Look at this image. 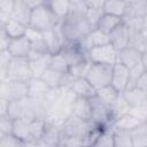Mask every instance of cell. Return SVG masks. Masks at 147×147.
<instances>
[{
    "instance_id": "30bf717a",
    "label": "cell",
    "mask_w": 147,
    "mask_h": 147,
    "mask_svg": "<svg viewBox=\"0 0 147 147\" xmlns=\"http://www.w3.org/2000/svg\"><path fill=\"white\" fill-rule=\"evenodd\" d=\"M130 41H131V30L127 23L124 22L123 20V22L109 33V44L117 52H119L126 48L127 46H130Z\"/></svg>"
},
{
    "instance_id": "d590c367",
    "label": "cell",
    "mask_w": 147,
    "mask_h": 147,
    "mask_svg": "<svg viewBox=\"0 0 147 147\" xmlns=\"http://www.w3.org/2000/svg\"><path fill=\"white\" fill-rule=\"evenodd\" d=\"M49 68L53 70H56L59 72H62V74H67L69 71V65H68V63H67V61H65V59L61 52L52 55Z\"/></svg>"
},
{
    "instance_id": "8d00e7d4",
    "label": "cell",
    "mask_w": 147,
    "mask_h": 147,
    "mask_svg": "<svg viewBox=\"0 0 147 147\" xmlns=\"http://www.w3.org/2000/svg\"><path fill=\"white\" fill-rule=\"evenodd\" d=\"M130 46L144 54L145 52H147V37H145L141 32H131Z\"/></svg>"
},
{
    "instance_id": "277c9868",
    "label": "cell",
    "mask_w": 147,
    "mask_h": 147,
    "mask_svg": "<svg viewBox=\"0 0 147 147\" xmlns=\"http://www.w3.org/2000/svg\"><path fill=\"white\" fill-rule=\"evenodd\" d=\"M90 105H91L92 123L103 130L113 129L115 118L111 109L108 106H106L96 95L90 99Z\"/></svg>"
},
{
    "instance_id": "5b68a950",
    "label": "cell",
    "mask_w": 147,
    "mask_h": 147,
    "mask_svg": "<svg viewBox=\"0 0 147 147\" xmlns=\"http://www.w3.org/2000/svg\"><path fill=\"white\" fill-rule=\"evenodd\" d=\"M7 115L11 117L14 121H25V122H32L37 121V113L33 105V101L30 96L9 102Z\"/></svg>"
},
{
    "instance_id": "3957f363",
    "label": "cell",
    "mask_w": 147,
    "mask_h": 147,
    "mask_svg": "<svg viewBox=\"0 0 147 147\" xmlns=\"http://www.w3.org/2000/svg\"><path fill=\"white\" fill-rule=\"evenodd\" d=\"M44 129H45V121L37 119L32 122H25L18 119L14 122L13 134H15L23 142L34 141L41 139Z\"/></svg>"
},
{
    "instance_id": "ee69618b",
    "label": "cell",
    "mask_w": 147,
    "mask_h": 147,
    "mask_svg": "<svg viewBox=\"0 0 147 147\" xmlns=\"http://www.w3.org/2000/svg\"><path fill=\"white\" fill-rule=\"evenodd\" d=\"M8 106H9V101L8 100L0 99V116L1 115H7Z\"/></svg>"
},
{
    "instance_id": "603a6c76",
    "label": "cell",
    "mask_w": 147,
    "mask_h": 147,
    "mask_svg": "<svg viewBox=\"0 0 147 147\" xmlns=\"http://www.w3.org/2000/svg\"><path fill=\"white\" fill-rule=\"evenodd\" d=\"M28 28H29V26L24 25L23 23L16 21V20L10 18L9 22H8L3 28H1V29L7 33V36H8L10 39H17V38L24 37V36L26 34Z\"/></svg>"
},
{
    "instance_id": "7bdbcfd3",
    "label": "cell",
    "mask_w": 147,
    "mask_h": 147,
    "mask_svg": "<svg viewBox=\"0 0 147 147\" xmlns=\"http://www.w3.org/2000/svg\"><path fill=\"white\" fill-rule=\"evenodd\" d=\"M23 147H51V146H48V145L45 144L41 139H39V140H34V141H28V142H24Z\"/></svg>"
},
{
    "instance_id": "484cf974",
    "label": "cell",
    "mask_w": 147,
    "mask_h": 147,
    "mask_svg": "<svg viewBox=\"0 0 147 147\" xmlns=\"http://www.w3.org/2000/svg\"><path fill=\"white\" fill-rule=\"evenodd\" d=\"M46 3L60 21H63L68 16L69 10H70V1H68V0H51V1H46Z\"/></svg>"
},
{
    "instance_id": "4fadbf2b",
    "label": "cell",
    "mask_w": 147,
    "mask_h": 147,
    "mask_svg": "<svg viewBox=\"0 0 147 147\" xmlns=\"http://www.w3.org/2000/svg\"><path fill=\"white\" fill-rule=\"evenodd\" d=\"M30 51H31V42L26 36L17 39H11L8 48V52L11 55V57H16V59H28Z\"/></svg>"
},
{
    "instance_id": "5bb4252c",
    "label": "cell",
    "mask_w": 147,
    "mask_h": 147,
    "mask_svg": "<svg viewBox=\"0 0 147 147\" xmlns=\"http://www.w3.org/2000/svg\"><path fill=\"white\" fill-rule=\"evenodd\" d=\"M142 53H140L138 49L133 48L132 46H127L126 48L118 52V62L125 65L129 70L141 64Z\"/></svg>"
},
{
    "instance_id": "44dd1931",
    "label": "cell",
    "mask_w": 147,
    "mask_h": 147,
    "mask_svg": "<svg viewBox=\"0 0 147 147\" xmlns=\"http://www.w3.org/2000/svg\"><path fill=\"white\" fill-rule=\"evenodd\" d=\"M51 59H52V54H47V55H44L36 60L29 61L32 78H41L44 72L49 68Z\"/></svg>"
},
{
    "instance_id": "8992f818",
    "label": "cell",
    "mask_w": 147,
    "mask_h": 147,
    "mask_svg": "<svg viewBox=\"0 0 147 147\" xmlns=\"http://www.w3.org/2000/svg\"><path fill=\"white\" fill-rule=\"evenodd\" d=\"M113 67L109 64H101V63H92L86 79L90 84L95 88H102L106 86L111 85V76H113Z\"/></svg>"
},
{
    "instance_id": "74e56055",
    "label": "cell",
    "mask_w": 147,
    "mask_h": 147,
    "mask_svg": "<svg viewBox=\"0 0 147 147\" xmlns=\"http://www.w3.org/2000/svg\"><path fill=\"white\" fill-rule=\"evenodd\" d=\"M24 142L15 134H0V147H23Z\"/></svg>"
},
{
    "instance_id": "6da1fadb",
    "label": "cell",
    "mask_w": 147,
    "mask_h": 147,
    "mask_svg": "<svg viewBox=\"0 0 147 147\" xmlns=\"http://www.w3.org/2000/svg\"><path fill=\"white\" fill-rule=\"evenodd\" d=\"M87 7L85 1H70L68 16L61 21L60 28L65 44H80L86 36L94 29L86 16Z\"/></svg>"
},
{
    "instance_id": "7c38bea8",
    "label": "cell",
    "mask_w": 147,
    "mask_h": 147,
    "mask_svg": "<svg viewBox=\"0 0 147 147\" xmlns=\"http://www.w3.org/2000/svg\"><path fill=\"white\" fill-rule=\"evenodd\" d=\"M129 79H130V70L119 62L114 64L113 76H111V86L119 93H123L126 91L129 86Z\"/></svg>"
},
{
    "instance_id": "f6af8a7d",
    "label": "cell",
    "mask_w": 147,
    "mask_h": 147,
    "mask_svg": "<svg viewBox=\"0 0 147 147\" xmlns=\"http://www.w3.org/2000/svg\"><path fill=\"white\" fill-rule=\"evenodd\" d=\"M140 32L145 37H147V15H145L141 20V30H140Z\"/></svg>"
},
{
    "instance_id": "7a4b0ae2",
    "label": "cell",
    "mask_w": 147,
    "mask_h": 147,
    "mask_svg": "<svg viewBox=\"0 0 147 147\" xmlns=\"http://www.w3.org/2000/svg\"><path fill=\"white\" fill-rule=\"evenodd\" d=\"M61 21L54 15L46 1H42L39 6L32 9L29 28H32L40 32H47L53 30Z\"/></svg>"
},
{
    "instance_id": "ffe728a7",
    "label": "cell",
    "mask_w": 147,
    "mask_h": 147,
    "mask_svg": "<svg viewBox=\"0 0 147 147\" xmlns=\"http://www.w3.org/2000/svg\"><path fill=\"white\" fill-rule=\"evenodd\" d=\"M122 22H123V18H122V17L114 16V15H109V14H103V15L100 17V20H99V22H98L95 29H98V30H100L101 32H103V33H106V34L109 36V33H110L114 29H116Z\"/></svg>"
},
{
    "instance_id": "4dcf8cb0",
    "label": "cell",
    "mask_w": 147,
    "mask_h": 147,
    "mask_svg": "<svg viewBox=\"0 0 147 147\" xmlns=\"http://www.w3.org/2000/svg\"><path fill=\"white\" fill-rule=\"evenodd\" d=\"M131 109H132V107L129 105L127 100L125 99L124 93H119V95H118V98H117L114 107L111 108V111H113V115H114L115 121L117 118H119L121 116H123L125 114H129L131 111Z\"/></svg>"
},
{
    "instance_id": "e575fe53",
    "label": "cell",
    "mask_w": 147,
    "mask_h": 147,
    "mask_svg": "<svg viewBox=\"0 0 147 147\" xmlns=\"http://www.w3.org/2000/svg\"><path fill=\"white\" fill-rule=\"evenodd\" d=\"M91 147H114V129L103 130Z\"/></svg>"
},
{
    "instance_id": "bcb514c9",
    "label": "cell",
    "mask_w": 147,
    "mask_h": 147,
    "mask_svg": "<svg viewBox=\"0 0 147 147\" xmlns=\"http://www.w3.org/2000/svg\"><path fill=\"white\" fill-rule=\"evenodd\" d=\"M141 64L144 67V70L147 72V52H145L142 54V59H141Z\"/></svg>"
},
{
    "instance_id": "836d02e7",
    "label": "cell",
    "mask_w": 147,
    "mask_h": 147,
    "mask_svg": "<svg viewBox=\"0 0 147 147\" xmlns=\"http://www.w3.org/2000/svg\"><path fill=\"white\" fill-rule=\"evenodd\" d=\"M91 65H92V62L88 59H86L85 61L71 67L69 69L68 74L75 79H77V78H86V75H87Z\"/></svg>"
},
{
    "instance_id": "52a82bcc",
    "label": "cell",
    "mask_w": 147,
    "mask_h": 147,
    "mask_svg": "<svg viewBox=\"0 0 147 147\" xmlns=\"http://www.w3.org/2000/svg\"><path fill=\"white\" fill-rule=\"evenodd\" d=\"M29 96V85L26 82L16 80H5L1 82L0 87V99L11 101L22 100Z\"/></svg>"
},
{
    "instance_id": "e0dca14e",
    "label": "cell",
    "mask_w": 147,
    "mask_h": 147,
    "mask_svg": "<svg viewBox=\"0 0 147 147\" xmlns=\"http://www.w3.org/2000/svg\"><path fill=\"white\" fill-rule=\"evenodd\" d=\"M61 126L59 124H52L45 122V129L41 136V140L51 147H59L61 141Z\"/></svg>"
},
{
    "instance_id": "b9f144b4",
    "label": "cell",
    "mask_w": 147,
    "mask_h": 147,
    "mask_svg": "<svg viewBox=\"0 0 147 147\" xmlns=\"http://www.w3.org/2000/svg\"><path fill=\"white\" fill-rule=\"evenodd\" d=\"M136 87L139 88V90H142V91L147 92V72H146V71H145V72L139 77V79L137 80Z\"/></svg>"
},
{
    "instance_id": "f1b7e54d",
    "label": "cell",
    "mask_w": 147,
    "mask_h": 147,
    "mask_svg": "<svg viewBox=\"0 0 147 147\" xmlns=\"http://www.w3.org/2000/svg\"><path fill=\"white\" fill-rule=\"evenodd\" d=\"M127 8V1H105L103 3V13L118 16V17H124Z\"/></svg>"
},
{
    "instance_id": "d6986e66",
    "label": "cell",
    "mask_w": 147,
    "mask_h": 147,
    "mask_svg": "<svg viewBox=\"0 0 147 147\" xmlns=\"http://www.w3.org/2000/svg\"><path fill=\"white\" fill-rule=\"evenodd\" d=\"M72 116L83 119L85 122H92V116H91V105H90V99L85 98H77L74 106H72Z\"/></svg>"
},
{
    "instance_id": "4316f807",
    "label": "cell",
    "mask_w": 147,
    "mask_h": 147,
    "mask_svg": "<svg viewBox=\"0 0 147 147\" xmlns=\"http://www.w3.org/2000/svg\"><path fill=\"white\" fill-rule=\"evenodd\" d=\"M28 85H29V96L31 98L44 96L52 90L41 78H31L28 82Z\"/></svg>"
},
{
    "instance_id": "ba28073f",
    "label": "cell",
    "mask_w": 147,
    "mask_h": 147,
    "mask_svg": "<svg viewBox=\"0 0 147 147\" xmlns=\"http://www.w3.org/2000/svg\"><path fill=\"white\" fill-rule=\"evenodd\" d=\"M32 78L30 70L29 59H16L11 57L9 65L6 70V80L16 82H29Z\"/></svg>"
},
{
    "instance_id": "ac0fdd59",
    "label": "cell",
    "mask_w": 147,
    "mask_h": 147,
    "mask_svg": "<svg viewBox=\"0 0 147 147\" xmlns=\"http://www.w3.org/2000/svg\"><path fill=\"white\" fill-rule=\"evenodd\" d=\"M70 88L79 98L91 99V98L95 96V94H96V90L90 84V82L86 78H77V79H75L71 83Z\"/></svg>"
},
{
    "instance_id": "1f68e13d",
    "label": "cell",
    "mask_w": 147,
    "mask_h": 147,
    "mask_svg": "<svg viewBox=\"0 0 147 147\" xmlns=\"http://www.w3.org/2000/svg\"><path fill=\"white\" fill-rule=\"evenodd\" d=\"M15 0H1L0 1V28H3L11 18Z\"/></svg>"
},
{
    "instance_id": "9a60e30c",
    "label": "cell",
    "mask_w": 147,
    "mask_h": 147,
    "mask_svg": "<svg viewBox=\"0 0 147 147\" xmlns=\"http://www.w3.org/2000/svg\"><path fill=\"white\" fill-rule=\"evenodd\" d=\"M31 13H32V8L29 5L28 0H15L14 10H13V15H11L13 20H16V21L23 23L24 25L29 26Z\"/></svg>"
},
{
    "instance_id": "ab89813d",
    "label": "cell",
    "mask_w": 147,
    "mask_h": 147,
    "mask_svg": "<svg viewBox=\"0 0 147 147\" xmlns=\"http://www.w3.org/2000/svg\"><path fill=\"white\" fill-rule=\"evenodd\" d=\"M144 72H145V70H144L142 64H139V65H137V67L130 69V79H129V86H127L126 90L136 87L137 80L139 79V77H140Z\"/></svg>"
},
{
    "instance_id": "9c48e42d",
    "label": "cell",
    "mask_w": 147,
    "mask_h": 147,
    "mask_svg": "<svg viewBox=\"0 0 147 147\" xmlns=\"http://www.w3.org/2000/svg\"><path fill=\"white\" fill-rule=\"evenodd\" d=\"M87 57L92 63L114 65L118 62V52L110 45H105L87 51Z\"/></svg>"
},
{
    "instance_id": "f546056e",
    "label": "cell",
    "mask_w": 147,
    "mask_h": 147,
    "mask_svg": "<svg viewBox=\"0 0 147 147\" xmlns=\"http://www.w3.org/2000/svg\"><path fill=\"white\" fill-rule=\"evenodd\" d=\"M64 75L65 74H62V72H59L56 70H53V69L48 68L44 72V75L41 76V79L49 86V88L54 90V88H57V87L62 86Z\"/></svg>"
},
{
    "instance_id": "2e32d148",
    "label": "cell",
    "mask_w": 147,
    "mask_h": 147,
    "mask_svg": "<svg viewBox=\"0 0 147 147\" xmlns=\"http://www.w3.org/2000/svg\"><path fill=\"white\" fill-rule=\"evenodd\" d=\"M108 44H109V36L103 33V32H101L98 29H93L86 36V38L80 42V45L86 51H90L91 48L105 46V45H108Z\"/></svg>"
},
{
    "instance_id": "cb8c5ba5",
    "label": "cell",
    "mask_w": 147,
    "mask_h": 147,
    "mask_svg": "<svg viewBox=\"0 0 147 147\" xmlns=\"http://www.w3.org/2000/svg\"><path fill=\"white\" fill-rule=\"evenodd\" d=\"M141 123V121L134 116L133 114L129 113L125 114L123 116H121L119 118H117L113 125V129H117V130H124V131H131L133 130L136 126H138Z\"/></svg>"
},
{
    "instance_id": "7402d4cb",
    "label": "cell",
    "mask_w": 147,
    "mask_h": 147,
    "mask_svg": "<svg viewBox=\"0 0 147 147\" xmlns=\"http://www.w3.org/2000/svg\"><path fill=\"white\" fill-rule=\"evenodd\" d=\"M133 147H147V121L130 131Z\"/></svg>"
},
{
    "instance_id": "d4e9b609",
    "label": "cell",
    "mask_w": 147,
    "mask_h": 147,
    "mask_svg": "<svg viewBox=\"0 0 147 147\" xmlns=\"http://www.w3.org/2000/svg\"><path fill=\"white\" fill-rule=\"evenodd\" d=\"M124 93V96L125 99L127 100L129 105L132 107V108H137V107H140L146 100H147V92L142 91V90H139L137 87H133V88H129L126 90Z\"/></svg>"
},
{
    "instance_id": "60d3db41",
    "label": "cell",
    "mask_w": 147,
    "mask_h": 147,
    "mask_svg": "<svg viewBox=\"0 0 147 147\" xmlns=\"http://www.w3.org/2000/svg\"><path fill=\"white\" fill-rule=\"evenodd\" d=\"M10 41H11V39H10V38L7 36V33L1 29V32H0V52L8 51L9 45H10Z\"/></svg>"
},
{
    "instance_id": "f35d334b",
    "label": "cell",
    "mask_w": 147,
    "mask_h": 147,
    "mask_svg": "<svg viewBox=\"0 0 147 147\" xmlns=\"http://www.w3.org/2000/svg\"><path fill=\"white\" fill-rule=\"evenodd\" d=\"M14 119L8 115L0 116V134H11L14 130Z\"/></svg>"
},
{
    "instance_id": "83f0119b",
    "label": "cell",
    "mask_w": 147,
    "mask_h": 147,
    "mask_svg": "<svg viewBox=\"0 0 147 147\" xmlns=\"http://www.w3.org/2000/svg\"><path fill=\"white\" fill-rule=\"evenodd\" d=\"M106 106H108L110 109L114 107L118 95H119V92L116 91L111 85L109 86H106V87H102V88H99L96 90V94H95Z\"/></svg>"
},
{
    "instance_id": "8fae6325",
    "label": "cell",
    "mask_w": 147,
    "mask_h": 147,
    "mask_svg": "<svg viewBox=\"0 0 147 147\" xmlns=\"http://www.w3.org/2000/svg\"><path fill=\"white\" fill-rule=\"evenodd\" d=\"M60 52L64 56V59L69 65V69L74 65L85 61L86 59H88L87 51L80 44H65Z\"/></svg>"
},
{
    "instance_id": "d6a6232c",
    "label": "cell",
    "mask_w": 147,
    "mask_h": 147,
    "mask_svg": "<svg viewBox=\"0 0 147 147\" xmlns=\"http://www.w3.org/2000/svg\"><path fill=\"white\" fill-rule=\"evenodd\" d=\"M114 147H133L130 132L114 129Z\"/></svg>"
}]
</instances>
